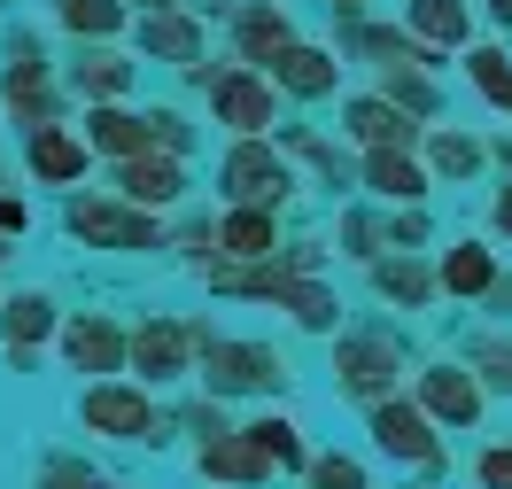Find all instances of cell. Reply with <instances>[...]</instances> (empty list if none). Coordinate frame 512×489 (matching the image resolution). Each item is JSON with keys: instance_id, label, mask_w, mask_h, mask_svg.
<instances>
[{"instance_id": "obj_11", "label": "cell", "mask_w": 512, "mask_h": 489, "mask_svg": "<svg viewBox=\"0 0 512 489\" xmlns=\"http://www.w3.org/2000/svg\"><path fill=\"white\" fill-rule=\"evenodd\" d=\"M55 326H63V311H55V295H39V288L8 295V303H0V342H8V365H16V373H32L39 342H47Z\"/></svg>"}, {"instance_id": "obj_23", "label": "cell", "mask_w": 512, "mask_h": 489, "mask_svg": "<svg viewBox=\"0 0 512 489\" xmlns=\"http://www.w3.org/2000/svg\"><path fill=\"white\" fill-rule=\"evenodd\" d=\"M489 280H497V257H489V241H450L443 264H435V295H489Z\"/></svg>"}, {"instance_id": "obj_1", "label": "cell", "mask_w": 512, "mask_h": 489, "mask_svg": "<svg viewBox=\"0 0 512 489\" xmlns=\"http://www.w3.org/2000/svg\"><path fill=\"white\" fill-rule=\"evenodd\" d=\"M187 342L202 350V381L210 396H249V389H288V358L264 342H218L210 326H187Z\"/></svg>"}, {"instance_id": "obj_9", "label": "cell", "mask_w": 512, "mask_h": 489, "mask_svg": "<svg viewBox=\"0 0 512 489\" xmlns=\"http://www.w3.org/2000/svg\"><path fill=\"white\" fill-rule=\"evenodd\" d=\"M117 195H125L132 210H148V218H156V210H179V202H187V163L156 156V148H148V156H125L117 163Z\"/></svg>"}, {"instance_id": "obj_44", "label": "cell", "mask_w": 512, "mask_h": 489, "mask_svg": "<svg viewBox=\"0 0 512 489\" xmlns=\"http://www.w3.org/2000/svg\"><path fill=\"white\" fill-rule=\"evenodd\" d=\"M0 187H8V171H0Z\"/></svg>"}, {"instance_id": "obj_22", "label": "cell", "mask_w": 512, "mask_h": 489, "mask_svg": "<svg viewBox=\"0 0 512 489\" xmlns=\"http://www.w3.org/2000/svg\"><path fill=\"white\" fill-rule=\"evenodd\" d=\"M342 132H350V140H365V148H412L419 125L396 109V101L365 94V101H350V109H342Z\"/></svg>"}, {"instance_id": "obj_17", "label": "cell", "mask_w": 512, "mask_h": 489, "mask_svg": "<svg viewBox=\"0 0 512 489\" xmlns=\"http://www.w3.org/2000/svg\"><path fill=\"white\" fill-rule=\"evenodd\" d=\"M78 140H86V156H148V125H140V109H125V101H94V117L78 125Z\"/></svg>"}, {"instance_id": "obj_42", "label": "cell", "mask_w": 512, "mask_h": 489, "mask_svg": "<svg viewBox=\"0 0 512 489\" xmlns=\"http://www.w3.org/2000/svg\"><path fill=\"white\" fill-rule=\"evenodd\" d=\"M0 264H8V233H0Z\"/></svg>"}, {"instance_id": "obj_33", "label": "cell", "mask_w": 512, "mask_h": 489, "mask_svg": "<svg viewBox=\"0 0 512 489\" xmlns=\"http://www.w3.org/2000/svg\"><path fill=\"white\" fill-rule=\"evenodd\" d=\"M140 125H148V148H163V156H187L194 148V132L179 109H140Z\"/></svg>"}, {"instance_id": "obj_8", "label": "cell", "mask_w": 512, "mask_h": 489, "mask_svg": "<svg viewBox=\"0 0 512 489\" xmlns=\"http://www.w3.org/2000/svg\"><path fill=\"white\" fill-rule=\"evenodd\" d=\"M404 32L419 47V70H443L450 47H466L474 16H466V0H404Z\"/></svg>"}, {"instance_id": "obj_21", "label": "cell", "mask_w": 512, "mask_h": 489, "mask_svg": "<svg viewBox=\"0 0 512 489\" xmlns=\"http://www.w3.org/2000/svg\"><path fill=\"white\" fill-rule=\"evenodd\" d=\"M194 474H202V482H233V489H256V482H272V466L256 458V443H249V435H218V443H202Z\"/></svg>"}, {"instance_id": "obj_35", "label": "cell", "mask_w": 512, "mask_h": 489, "mask_svg": "<svg viewBox=\"0 0 512 489\" xmlns=\"http://www.w3.org/2000/svg\"><path fill=\"white\" fill-rule=\"evenodd\" d=\"M474 482L481 489H512V443H489V451L474 458Z\"/></svg>"}, {"instance_id": "obj_29", "label": "cell", "mask_w": 512, "mask_h": 489, "mask_svg": "<svg viewBox=\"0 0 512 489\" xmlns=\"http://www.w3.org/2000/svg\"><path fill=\"white\" fill-rule=\"evenodd\" d=\"M466 78L481 86V101L512 109V55L505 47H466Z\"/></svg>"}, {"instance_id": "obj_3", "label": "cell", "mask_w": 512, "mask_h": 489, "mask_svg": "<svg viewBox=\"0 0 512 489\" xmlns=\"http://www.w3.org/2000/svg\"><path fill=\"white\" fill-rule=\"evenodd\" d=\"M70 241H86V249H117V257H148V249H163V218L132 210V202L78 195V202H70Z\"/></svg>"}, {"instance_id": "obj_39", "label": "cell", "mask_w": 512, "mask_h": 489, "mask_svg": "<svg viewBox=\"0 0 512 489\" xmlns=\"http://www.w3.org/2000/svg\"><path fill=\"white\" fill-rule=\"evenodd\" d=\"M497 233L512 241V187H497Z\"/></svg>"}, {"instance_id": "obj_16", "label": "cell", "mask_w": 512, "mask_h": 489, "mask_svg": "<svg viewBox=\"0 0 512 489\" xmlns=\"http://www.w3.org/2000/svg\"><path fill=\"white\" fill-rule=\"evenodd\" d=\"M295 39V24H288V8L280 0H249L241 16H233V47H241V70H264L280 47Z\"/></svg>"}, {"instance_id": "obj_19", "label": "cell", "mask_w": 512, "mask_h": 489, "mask_svg": "<svg viewBox=\"0 0 512 489\" xmlns=\"http://www.w3.org/2000/svg\"><path fill=\"white\" fill-rule=\"evenodd\" d=\"M210 241L225 264H264L280 249V218L272 210H225V226H210Z\"/></svg>"}, {"instance_id": "obj_31", "label": "cell", "mask_w": 512, "mask_h": 489, "mask_svg": "<svg viewBox=\"0 0 512 489\" xmlns=\"http://www.w3.org/2000/svg\"><path fill=\"white\" fill-rule=\"evenodd\" d=\"M303 482H311V489H373V482H365V458H342V451L303 458Z\"/></svg>"}, {"instance_id": "obj_25", "label": "cell", "mask_w": 512, "mask_h": 489, "mask_svg": "<svg viewBox=\"0 0 512 489\" xmlns=\"http://www.w3.org/2000/svg\"><path fill=\"white\" fill-rule=\"evenodd\" d=\"M78 94L86 101H125L132 94V63L117 55V47L86 39V55H78Z\"/></svg>"}, {"instance_id": "obj_14", "label": "cell", "mask_w": 512, "mask_h": 489, "mask_svg": "<svg viewBox=\"0 0 512 489\" xmlns=\"http://www.w3.org/2000/svg\"><path fill=\"white\" fill-rule=\"evenodd\" d=\"M256 78H264V86H288L295 101H326L334 86H342V63H334L326 47H303V39H288V47H280L272 63L256 70Z\"/></svg>"}, {"instance_id": "obj_30", "label": "cell", "mask_w": 512, "mask_h": 489, "mask_svg": "<svg viewBox=\"0 0 512 489\" xmlns=\"http://www.w3.org/2000/svg\"><path fill=\"white\" fill-rule=\"evenodd\" d=\"M481 171V140L474 132H435V171H427V179H474Z\"/></svg>"}, {"instance_id": "obj_26", "label": "cell", "mask_w": 512, "mask_h": 489, "mask_svg": "<svg viewBox=\"0 0 512 489\" xmlns=\"http://www.w3.org/2000/svg\"><path fill=\"white\" fill-rule=\"evenodd\" d=\"M373 280H381V295H388V303H404V311H427V303H435V272H427L419 257H381V264H373Z\"/></svg>"}, {"instance_id": "obj_27", "label": "cell", "mask_w": 512, "mask_h": 489, "mask_svg": "<svg viewBox=\"0 0 512 489\" xmlns=\"http://www.w3.org/2000/svg\"><path fill=\"white\" fill-rule=\"evenodd\" d=\"M272 303H280L295 326H311V334H326V326L342 319V303H334L319 280H280V288H272Z\"/></svg>"}, {"instance_id": "obj_4", "label": "cell", "mask_w": 512, "mask_h": 489, "mask_svg": "<svg viewBox=\"0 0 512 489\" xmlns=\"http://www.w3.org/2000/svg\"><path fill=\"white\" fill-rule=\"evenodd\" d=\"M78 420L94 427V435H109V443H163V412L132 381H94V389L78 396Z\"/></svg>"}, {"instance_id": "obj_5", "label": "cell", "mask_w": 512, "mask_h": 489, "mask_svg": "<svg viewBox=\"0 0 512 489\" xmlns=\"http://www.w3.org/2000/svg\"><path fill=\"white\" fill-rule=\"evenodd\" d=\"M396 373H404L396 334H342V342H334V389L357 396V404H381V396L396 389Z\"/></svg>"}, {"instance_id": "obj_10", "label": "cell", "mask_w": 512, "mask_h": 489, "mask_svg": "<svg viewBox=\"0 0 512 489\" xmlns=\"http://www.w3.org/2000/svg\"><path fill=\"white\" fill-rule=\"evenodd\" d=\"M187 350H194V342H187V326H179V319H140L125 334V365L140 373V381H156V389L187 373Z\"/></svg>"}, {"instance_id": "obj_34", "label": "cell", "mask_w": 512, "mask_h": 489, "mask_svg": "<svg viewBox=\"0 0 512 489\" xmlns=\"http://www.w3.org/2000/svg\"><path fill=\"white\" fill-rule=\"evenodd\" d=\"M39 489H109L86 458H39Z\"/></svg>"}, {"instance_id": "obj_24", "label": "cell", "mask_w": 512, "mask_h": 489, "mask_svg": "<svg viewBox=\"0 0 512 489\" xmlns=\"http://www.w3.org/2000/svg\"><path fill=\"white\" fill-rule=\"evenodd\" d=\"M241 435H249L256 458H264V466H280V474H303V458H311V451H303V427H295L288 412H256Z\"/></svg>"}, {"instance_id": "obj_41", "label": "cell", "mask_w": 512, "mask_h": 489, "mask_svg": "<svg viewBox=\"0 0 512 489\" xmlns=\"http://www.w3.org/2000/svg\"><path fill=\"white\" fill-rule=\"evenodd\" d=\"M489 16H497V24H512V0H489Z\"/></svg>"}, {"instance_id": "obj_20", "label": "cell", "mask_w": 512, "mask_h": 489, "mask_svg": "<svg viewBox=\"0 0 512 489\" xmlns=\"http://www.w3.org/2000/svg\"><path fill=\"white\" fill-rule=\"evenodd\" d=\"M365 187L381 202H427L435 179H427V163H419L412 148H373V156H365Z\"/></svg>"}, {"instance_id": "obj_12", "label": "cell", "mask_w": 512, "mask_h": 489, "mask_svg": "<svg viewBox=\"0 0 512 489\" xmlns=\"http://www.w3.org/2000/svg\"><path fill=\"white\" fill-rule=\"evenodd\" d=\"M63 365L70 373H125V326L109 311H78L63 326Z\"/></svg>"}, {"instance_id": "obj_38", "label": "cell", "mask_w": 512, "mask_h": 489, "mask_svg": "<svg viewBox=\"0 0 512 489\" xmlns=\"http://www.w3.org/2000/svg\"><path fill=\"white\" fill-rule=\"evenodd\" d=\"M32 226V210H24V202L8 195V187H0V233H8V241H16V233Z\"/></svg>"}, {"instance_id": "obj_28", "label": "cell", "mask_w": 512, "mask_h": 489, "mask_svg": "<svg viewBox=\"0 0 512 489\" xmlns=\"http://www.w3.org/2000/svg\"><path fill=\"white\" fill-rule=\"evenodd\" d=\"M55 16H63L78 39H117L125 32V0H55Z\"/></svg>"}, {"instance_id": "obj_2", "label": "cell", "mask_w": 512, "mask_h": 489, "mask_svg": "<svg viewBox=\"0 0 512 489\" xmlns=\"http://www.w3.org/2000/svg\"><path fill=\"white\" fill-rule=\"evenodd\" d=\"M218 187L233 210H280V202L295 195V171L280 148H264V140H233L218 163Z\"/></svg>"}, {"instance_id": "obj_13", "label": "cell", "mask_w": 512, "mask_h": 489, "mask_svg": "<svg viewBox=\"0 0 512 489\" xmlns=\"http://www.w3.org/2000/svg\"><path fill=\"white\" fill-rule=\"evenodd\" d=\"M412 404H419L435 427H474V420H481V381L466 373V365H427Z\"/></svg>"}, {"instance_id": "obj_15", "label": "cell", "mask_w": 512, "mask_h": 489, "mask_svg": "<svg viewBox=\"0 0 512 489\" xmlns=\"http://www.w3.org/2000/svg\"><path fill=\"white\" fill-rule=\"evenodd\" d=\"M24 156H32V179L39 187H70V179H86V140H78V132L70 125H32L24 132Z\"/></svg>"}, {"instance_id": "obj_37", "label": "cell", "mask_w": 512, "mask_h": 489, "mask_svg": "<svg viewBox=\"0 0 512 489\" xmlns=\"http://www.w3.org/2000/svg\"><path fill=\"white\" fill-rule=\"evenodd\" d=\"M342 241H350V257H381V226H373V218H342Z\"/></svg>"}, {"instance_id": "obj_6", "label": "cell", "mask_w": 512, "mask_h": 489, "mask_svg": "<svg viewBox=\"0 0 512 489\" xmlns=\"http://www.w3.org/2000/svg\"><path fill=\"white\" fill-rule=\"evenodd\" d=\"M194 78L210 86V109H218V125L233 132V140H264V132H272L280 101H272V86H264L256 70H202L194 63Z\"/></svg>"}, {"instance_id": "obj_7", "label": "cell", "mask_w": 512, "mask_h": 489, "mask_svg": "<svg viewBox=\"0 0 512 489\" xmlns=\"http://www.w3.org/2000/svg\"><path fill=\"white\" fill-rule=\"evenodd\" d=\"M373 451H381V458H404V466H443L435 420L419 412L412 396H381V404H373Z\"/></svg>"}, {"instance_id": "obj_18", "label": "cell", "mask_w": 512, "mask_h": 489, "mask_svg": "<svg viewBox=\"0 0 512 489\" xmlns=\"http://www.w3.org/2000/svg\"><path fill=\"white\" fill-rule=\"evenodd\" d=\"M140 55L194 70L202 63V24H194L187 8H156V16H140Z\"/></svg>"}, {"instance_id": "obj_40", "label": "cell", "mask_w": 512, "mask_h": 489, "mask_svg": "<svg viewBox=\"0 0 512 489\" xmlns=\"http://www.w3.org/2000/svg\"><path fill=\"white\" fill-rule=\"evenodd\" d=\"M125 8H148V16H156V8H179V0H125Z\"/></svg>"}, {"instance_id": "obj_36", "label": "cell", "mask_w": 512, "mask_h": 489, "mask_svg": "<svg viewBox=\"0 0 512 489\" xmlns=\"http://www.w3.org/2000/svg\"><path fill=\"white\" fill-rule=\"evenodd\" d=\"M474 365H489V381L512 396V342H474Z\"/></svg>"}, {"instance_id": "obj_32", "label": "cell", "mask_w": 512, "mask_h": 489, "mask_svg": "<svg viewBox=\"0 0 512 489\" xmlns=\"http://www.w3.org/2000/svg\"><path fill=\"white\" fill-rule=\"evenodd\" d=\"M396 109H412V117H435V86H427V70H404V63H388V94Z\"/></svg>"}, {"instance_id": "obj_43", "label": "cell", "mask_w": 512, "mask_h": 489, "mask_svg": "<svg viewBox=\"0 0 512 489\" xmlns=\"http://www.w3.org/2000/svg\"><path fill=\"white\" fill-rule=\"evenodd\" d=\"M334 8H365V0H334Z\"/></svg>"}]
</instances>
